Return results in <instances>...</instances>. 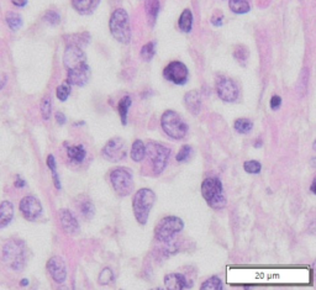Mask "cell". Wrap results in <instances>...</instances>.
<instances>
[{"label": "cell", "instance_id": "cell-1", "mask_svg": "<svg viewBox=\"0 0 316 290\" xmlns=\"http://www.w3.org/2000/svg\"><path fill=\"white\" fill-rule=\"evenodd\" d=\"M155 201L156 194L150 188H142L136 192L132 200V209L136 221L142 226L146 225L147 220H149L150 212L155 205Z\"/></svg>", "mask_w": 316, "mask_h": 290}, {"label": "cell", "instance_id": "cell-2", "mask_svg": "<svg viewBox=\"0 0 316 290\" xmlns=\"http://www.w3.org/2000/svg\"><path fill=\"white\" fill-rule=\"evenodd\" d=\"M3 260L14 271H22L26 264V246L21 240L11 238L4 244Z\"/></svg>", "mask_w": 316, "mask_h": 290}, {"label": "cell", "instance_id": "cell-3", "mask_svg": "<svg viewBox=\"0 0 316 290\" xmlns=\"http://www.w3.org/2000/svg\"><path fill=\"white\" fill-rule=\"evenodd\" d=\"M145 147H146L145 158L149 159L153 175L162 174L167 168L168 161L170 157V150L164 144L155 141H150Z\"/></svg>", "mask_w": 316, "mask_h": 290}, {"label": "cell", "instance_id": "cell-4", "mask_svg": "<svg viewBox=\"0 0 316 290\" xmlns=\"http://www.w3.org/2000/svg\"><path fill=\"white\" fill-rule=\"evenodd\" d=\"M201 195L213 209H223L226 205L223 183L219 178H206L201 184Z\"/></svg>", "mask_w": 316, "mask_h": 290}, {"label": "cell", "instance_id": "cell-5", "mask_svg": "<svg viewBox=\"0 0 316 290\" xmlns=\"http://www.w3.org/2000/svg\"><path fill=\"white\" fill-rule=\"evenodd\" d=\"M110 32L116 41L121 44H130L131 41V26L130 19L124 9H116L112 14L109 20Z\"/></svg>", "mask_w": 316, "mask_h": 290}, {"label": "cell", "instance_id": "cell-6", "mask_svg": "<svg viewBox=\"0 0 316 290\" xmlns=\"http://www.w3.org/2000/svg\"><path fill=\"white\" fill-rule=\"evenodd\" d=\"M161 126L163 131L173 140H182L188 133V125L178 113L167 110L161 118Z\"/></svg>", "mask_w": 316, "mask_h": 290}, {"label": "cell", "instance_id": "cell-7", "mask_svg": "<svg viewBox=\"0 0 316 290\" xmlns=\"http://www.w3.org/2000/svg\"><path fill=\"white\" fill-rule=\"evenodd\" d=\"M184 223L177 216H167L157 224L155 229V237L159 242H169L175 235L183 230Z\"/></svg>", "mask_w": 316, "mask_h": 290}, {"label": "cell", "instance_id": "cell-8", "mask_svg": "<svg viewBox=\"0 0 316 290\" xmlns=\"http://www.w3.org/2000/svg\"><path fill=\"white\" fill-rule=\"evenodd\" d=\"M110 183L115 193L120 197H127L133 190V178L126 168H115L110 172Z\"/></svg>", "mask_w": 316, "mask_h": 290}, {"label": "cell", "instance_id": "cell-9", "mask_svg": "<svg viewBox=\"0 0 316 290\" xmlns=\"http://www.w3.org/2000/svg\"><path fill=\"white\" fill-rule=\"evenodd\" d=\"M63 63L67 70L82 69V68L88 67L87 57H85L84 51L81 46L77 45H68L63 56Z\"/></svg>", "mask_w": 316, "mask_h": 290}, {"label": "cell", "instance_id": "cell-10", "mask_svg": "<svg viewBox=\"0 0 316 290\" xmlns=\"http://www.w3.org/2000/svg\"><path fill=\"white\" fill-rule=\"evenodd\" d=\"M101 155L102 157L110 162H120L127 156L126 143L120 137H114L102 147Z\"/></svg>", "mask_w": 316, "mask_h": 290}, {"label": "cell", "instance_id": "cell-11", "mask_svg": "<svg viewBox=\"0 0 316 290\" xmlns=\"http://www.w3.org/2000/svg\"><path fill=\"white\" fill-rule=\"evenodd\" d=\"M216 93H218L219 98L225 103H233L237 100L240 90H238L237 84L231 78L220 77L216 81Z\"/></svg>", "mask_w": 316, "mask_h": 290}, {"label": "cell", "instance_id": "cell-12", "mask_svg": "<svg viewBox=\"0 0 316 290\" xmlns=\"http://www.w3.org/2000/svg\"><path fill=\"white\" fill-rule=\"evenodd\" d=\"M163 76L167 81L172 82V83L177 85H184L188 82V78H189V72H188L186 64L179 61H174L170 62L164 68Z\"/></svg>", "mask_w": 316, "mask_h": 290}, {"label": "cell", "instance_id": "cell-13", "mask_svg": "<svg viewBox=\"0 0 316 290\" xmlns=\"http://www.w3.org/2000/svg\"><path fill=\"white\" fill-rule=\"evenodd\" d=\"M20 211L28 221H35L42 214V205L35 197H25L20 201Z\"/></svg>", "mask_w": 316, "mask_h": 290}, {"label": "cell", "instance_id": "cell-14", "mask_svg": "<svg viewBox=\"0 0 316 290\" xmlns=\"http://www.w3.org/2000/svg\"><path fill=\"white\" fill-rule=\"evenodd\" d=\"M47 271L56 283L62 284L67 279V267H65L64 261L58 256H55L48 261Z\"/></svg>", "mask_w": 316, "mask_h": 290}, {"label": "cell", "instance_id": "cell-15", "mask_svg": "<svg viewBox=\"0 0 316 290\" xmlns=\"http://www.w3.org/2000/svg\"><path fill=\"white\" fill-rule=\"evenodd\" d=\"M59 223L62 225V229L65 234L76 235L79 231V224L75 218V215L67 209H62L59 211Z\"/></svg>", "mask_w": 316, "mask_h": 290}, {"label": "cell", "instance_id": "cell-16", "mask_svg": "<svg viewBox=\"0 0 316 290\" xmlns=\"http://www.w3.org/2000/svg\"><path fill=\"white\" fill-rule=\"evenodd\" d=\"M164 285L167 286V289L170 290H183L190 288V286H188L187 278L183 274H179V273L167 274L164 277Z\"/></svg>", "mask_w": 316, "mask_h": 290}, {"label": "cell", "instance_id": "cell-17", "mask_svg": "<svg viewBox=\"0 0 316 290\" xmlns=\"http://www.w3.org/2000/svg\"><path fill=\"white\" fill-rule=\"evenodd\" d=\"M184 103H186L187 107L189 112L194 115H198L201 109V96L198 90H190L184 96Z\"/></svg>", "mask_w": 316, "mask_h": 290}, {"label": "cell", "instance_id": "cell-18", "mask_svg": "<svg viewBox=\"0 0 316 290\" xmlns=\"http://www.w3.org/2000/svg\"><path fill=\"white\" fill-rule=\"evenodd\" d=\"M100 0H72L73 8L77 10V13L82 14V15H89L96 7L99 5Z\"/></svg>", "mask_w": 316, "mask_h": 290}, {"label": "cell", "instance_id": "cell-19", "mask_svg": "<svg viewBox=\"0 0 316 290\" xmlns=\"http://www.w3.org/2000/svg\"><path fill=\"white\" fill-rule=\"evenodd\" d=\"M14 218V206L10 201H3L0 204V229L7 227Z\"/></svg>", "mask_w": 316, "mask_h": 290}, {"label": "cell", "instance_id": "cell-20", "mask_svg": "<svg viewBox=\"0 0 316 290\" xmlns=\"http://www.w3.org/2000/svg\"><path fill=\"white\" fill-rule=\"evenodd\" d=\"M145 153H146V147L145 143L141 140L133 141L132 146H131V159L133 162H142L145 159Z\"/></svg>", "mask_w": 316, "mask_h": 290}, {"label": "cell", "instance_id": "cell-21", "mask_svg": "<svg viewBox=\"0 0 316 290\" xmlns=\"http://www.w3.org/2000/svg\"><path fill=\"white\" fill-rule=\"evenodd\" d=\"M67 155L71 161L76 162V163H82L84 161L85 156H87V151L81 144H78V146H69L67 149Z\"/></svg>", "mask_w": 316, "mask_h": 290}, {"label": "cell", "instance_id": "cell-22", "mask_svg": "<svg viewBox=\"0 0 316 290\" xmlns=\"http://www.w3.org/2000/svg\"><path fill=\"white\" fill-rule=\"evenodd\" d=\"M178 25H179V28H181V31H183V32H190L193 27L192 11H190L189 9L183 10V13H182L181 16H179Z\"/></svg>", "mask_w": 316, "mask_h": 290}, {"label": "cell", "instance_id": "cell-23", "mask_svg": "<svg viewBox=\"0 0 316 290\" xmlns=\"http://www.w3.org/2000/svg\"><path fill=\"white\" fill-rule=\"evenodd\" d=\"M131 104H132V100H131L130 96H124L121 99L120 103L118 105V112L119 115H120L121 122L124 125L127 124V113H129V109L131 107Z\"/></svg>", "mask_w": 316, "mask_h": 290}, {"label": "cell", "instance_id": "cell-24", "mask_svg": "<svg viewBox=\"0 0 316 290\" xmlns=\"http://www.w3.org/2000/svg\"><path fill=\"white\" fill-rule=\"evenodd\" d=\"M229 7L235 14H246L251 10L247 0H229Z\"/></svg>", "mask_w": 316, "mask_h": 290}, {"label": "cell", "instance_id": "cell-25", "mask_svg": "<svg viewBox=\"0 0 316 290\" xmlns=\"http://www.w3.org/2000/svg\"><path fill=\"white\" fill-rule=\"evenodd\" d=\"M233 127L238 133H242V135H246V133L251 132V130L253 129V122L249 119H237L233 124Z\"/></svg>", "mask_w": 316, "mask_h": 290}, {"label": "cell", "instance_id": "cell-26", "mask_svg": "<svg viewBox=\"0 0 316 290\" xmlns=\"http://www.w3.org/2000/svg\"><path fill=\"white\" fill-rule=\"evenodd\" d=\"M146 10L149 19L151 20V25L155 24L156 19L159 13V3L158 0H147L146 2Z\"/></svg>", "mask_w": 316, "mask_h": 290}, {"label": "cell", "instance_id": "cell-27", "mask_svg": "<svg viewBox=\"0 0 316 290\" xmlns=\"http://www.w3.org/2000/svg\"><path fill=\"white\" fill-rule=\"evenodd\" d=\"M5 19H7L8 25H9V27L11 28V30L16 31L22 26V18L19 15V14L9 11V13L7 14V16H5Z\"/></svg>", "mask_w": 316, "mask_h": 290}, {"label": "cell", "instance_id": "cell-28", "mask_svg": "<svg viewBox=\"0 0 316 290\" xmlns=\"http://www.w3.org/2000/svg\"><path fill=\"white\" fill-rule=\"evenodd\" d=\"M201 290H221L223 289V281L219 277H212L205 280L200 286Z\"/></svg>", "mask_w": 316, "mask_h": 290}, {"label": "cell", "instance_id": "cell-29", "mask_svg": "<svg viewBox=\"0 0 316 290\" xmlns=\"http://www.w3.org/2000/svg\"><path fill=\"white\" fill-rule=\"evenodd\" d=\"M47 166L48 168H50L51 172H52V178H53V183H55V186L57 189H61V182H59V178H58V174H57V166H56V159L55 157H53L52 155H50L47 157Z\"/></svg>", "mask_w": 316, "mask_h": 290}, {"label": "cell", "instance_id": "cell-30", "mask_svg": "<svg viewBox=\"0 0 316 290\" xmlns=\"http://www.w3.org/2000/svg\"><path fill=\"white\" fill-rule=\"evenodd\" d=\"M156 53V44L155 42H149L141 48V57L145 61H151Z\"/></svg>", "mask_w": 316, "mask_h": 290}, {"label": "cell", "instance_id": "cell-31", "mask_svg": "<svg viewBox=\"0 0 316 290\" xmlns=\"http://www.w3.org/2000/svg\"><path fill=\"white\" fill-rule=\"evenodd\" d=\"M51 113H52V104H51L50 96H45L41 101V115L44 120H48L51 118Z\"/></svg>", "mask_w": 316, "mask_h": 290}, {"label": "cell", "instance_id": "cell-32", "mask_svg": "<svg viewBox=\"0 0 316 290\" xmlns=\"http://www.w3.org/2000/svg\"><path fill=\"white\" fill-rule=\"evenodd\" d=\"M243 168L247 173L250 174H258L261 172L262 166L258 161H255V159H251V161H246L243 163Z\"/></svg>", "mask_w": 316, "mask_h": 290}, {"label": "cell", "instance_id": "cell-33", "mask_svg": "<svg viewBox=\"0 0 316 290\" xmlns=\"http://www.w3.org/2000/svg\"><path fill=\"white\" fill-rule=\"evenodd\" d=\"M114 279V274H113V271L110 268H104L102 271L100 272V274H99V283L101 284V285H108V284H110Z\"/></svg>", "mask_w": 316, "mask_h": 290}, {"label": "cell", "instance_id": "cell-34", "mask_svg": "<svg viewBox=\"0 0 316 290\" xmlns=\"http://www.w3.org/2000/svg\"><path fill=\"white\" fill-rule=\"evenodd\" d=\"M57 98L59 99L61 101H65L68 99V96H69L71 94V85L68 83H64L62 85H59L58 88H57Z\"/></svg>", "mask_w": 316, "mask_h": 290}, {"label": "cell", "instance_id": "cell-35", "mask_svg": "<svg viewBox=\"0 0 316 290\" xmlns=\"http://www.w3.org/2000/svg\"><path fill=\"white\" fill-rule=\"evenodd\" d=\"M192 152H193L192 147H190L189 144H184V146L179 150L177 155V161L181 162V163L188 161V159L190 158V156H192Z\"/></svg>", "mask_w": 316, "mask_h": 290}, {"label": "cell", "instance_id": "cell-36", "mask_svg": "<svg viewBox=\"0 0 316 290\" xmlns=\"http://www.w3.org/2000/svg\"><path fill=\"white\" fill-rule=\"evenodd\" d=\"M233 57L238 62H241V63H244L247 61V58H249V51H247V48L244 46H238L236 47L235 52H233Z\"/></svg>", "mask_w": 316, "mask_h": 290}, {"label": "cell", "instance_id": "cell-37", "mask_svg": "<svg viewBox=\"0 0 316 290\" xmlns=\"http://www.w3.org/2000/svg\"><path fill=\"white\" fill-rule=\"evenodd\" d=\"M45 21L48 22L50 25H58L61 21V16L55 10H50L45 14Z\"/></svg>", "mask_w": 316, "mask_h": 290}, {"label": "cell", "instance_id": "cell-38", "mask_svg": "<svg viewBox=\"0 0 316 290\" xmlns=\"http://www.w3.org/2000/svg\"><path fill=\"white\" fill-rule=\"evenodd\" d=\"M81 211L87 219H92L94 216V205L89 200L84 201L81 205Z\"/></svg>", "mask_w": 316, "mask_h": 290}, {"label": "cell", "instance_id": "cell-39", "mask_svg": "<svg viewBox=\"0 0 316 290\" xmlns=\"http://www.w3.org/2000/svg\"><path fill=\"white\" fill-rule=\"evenodd\" d=\"M223 20H224L223 13H221V11H215V14L212 18L213 25H214V26H221V25H223Z\"/></svg>", "mask_w": 316, "mask_h": 290}, {"label": "cell", "instance_id": "cell-40", "mask_svg": "<svg viewBox=\"0 0 316 290\" xmlns=\"http://www.w3.org/2000/svg\"><path fill=\"white\" fill-rule=\"evenodd\" d=\"M282 105V98L278 95H274L272 96V99H270L269 101V106L272 110H278L279 107H280Z\"/></svg>", "mask_w": 316, "mask_h": 290}, {"label": "cell", "instance_id": "cell-41", "mask_svg": "<svg viewBox=\"0 0 316 290\" xmlns=\"http://www.w3.org/2000/svg\"><path fill=\"white\" fill-rule=\"evenodd\" d=\"M56 120L59 125H64L65 121H67V119H65V115L63 113L58 112V113H56Z\"/></svg>", "mask_w": 316, "mask_h": 290}, {"label": "cell", "instance_id": "cell-42", "mask_svg": "<svg viewBox=\"0 0 316 290\" xmlns=\"http://www.w3.org/2000/svg\"><path fill=\"white\" fill-rule=\"evenodd\" d=\"M11 3H13L15 7L18 8H24L25 5L27 4V0H11Z\"/></svg>", "mask_w": 316, "mask_h": 290}, {"label": "cell", "instance_id": "cell-43", "mask_svg": "<svg viewBox=\"0 0 316 290\" xmlns=\"http://www.w3.org/2000/svg\"><path fill=\"white\" fill-rule=\"evenodd\" d=\"M25 184H26V183H25V180H22L21 178H20V177L16 178V180H15V187L16 188H24Z\"/></svg>", "mask_w": 316, "mask_h": 290}, {"label": "cell", "instance_id": "cell-44", "mask_svg": "<svg viewBox=\"0 0 316 290\" xmlns=\"http://www.w3.org/2000/svg\"><path fill=\"white\" fill-rule=\"evenodd\" d=\"M20 285H21V286H27L28 285V280L27 279H22L21 283H20Z\"/></svg>", "mask_w": 316, "mask_h": 290}, {"label": "cell", "instance_id": "cell-45", "mask_svg": "<svg viewBox=\"0 0 316 290\" xmlns=\"http://www.w3.org/2000/svg\"><path fill=\"white\" fill-rule=\"evenodd\" d=\"M315 183H316V180L314 179V182H312V186H311V193H312V194H315V193H316V190H315Z\"/></svg>", "mask_w": 316, "mask_h": 290}]
</instances>
